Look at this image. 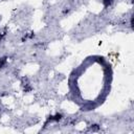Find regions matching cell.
I'll return each instance as SVG.
<instances>
[{
    "label": "cell",
    "mask_w": 134,
    "mask_h": 134,
    "mask_svg": "<svg viewBox=\"0 0 134 134\" xmlns=\"http://www.w3.org/2000/svg\"><path fill=\"white\" fill-rule=\"evenodd\" d=\"M62 118H63V114H61V113H55L54 115H49V116L47 117V120H46V122H45V126H46L48 122H58V121H60Z\"/></svg>",
    "instance_id": "cell-1"
},
{
    "label": "cell",
    "mask_w": 134,
    "mask_h": 134,
    "mask_svg": "<svg viewBox=\"0 0 134 134\" xmlns=\"http://www.w3.org/2000/svg\"><path fill=\"white\" fill-rule=\"evenodd\" d=\"M6 64H7V58L6 57H1L0 58V68H4Z\"/></svg>",
    "instance_id": "cell-2"
},
{
    "label": "cell",
    "mask_w": 134,
    "mask_h": 134,
    "mask_svg": "<svg viewBox=\"0 0 134 134\" xmlns=\"http://www.w3.org/2000/svg\"><path fill=\"white\" fill-rule=\"evenodd\" d=\"M112 3H113V0H103V5H104L105 7H109V6H111Z\"/></svg>",
    "instance_id": "cell-3"
},
{
    "label": "cell",
    "mask_w": 134,
    "mask_h": 134,
    "mask_svg": "<svg viewBox=\"0 0 134 134\" xmlns=\"http://www.w3.org/2000/svg\"><path fill=\"white\" fill-rule=\"evenodd\" d=\"M90 129H91L92 131H97V130H98V125H92V126L90 127Z\"/></svg>",
    "instance_id": "cell-4"
},
{
    "label": "cell",
    "mask_w": 134,
    "mask_h": 134,
    "mask_svg": "<svg viewBox=\"0 0 134 134\" xmlns=\"http://www.w3.org/2000/svg\"><path fill=\"white\" fill-rule=\"evenodd\" d=\"M3 36H4V34H1V32H0V42L2 41V39H3Z\"/></svg>",
    "instance_id": "cell-5"
}]
</instances>
